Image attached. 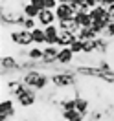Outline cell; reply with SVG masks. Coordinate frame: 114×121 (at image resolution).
Instances as JSON below:
<instances>
[{
  "mask_svg": "<svg viewBox=\"0 0 114 121\" xmlns=\"http://www.w3.org/2000/svg\"><path fill=\"white\" fill-rule=\"evenodd\" d=\"M52 84L55 88H59V90H63V88H72V86L77 84V77H76V73H64V72L53 73L52 75Z\"/></svg>",
  "mask_w": 114,
  "mask_h": 121,
  "instance_id": "obj_4",
  "label": "cell"
},
{
  "mask_svg": "<svg viewBox=\"0 0 114 121\" xmlns=\"http://www.w3.org/2000/svg\"><path fill=\"white\" fill-rule=\"evenodd\" d=\"M90 17H92V20H103V18H107V6H101V4H98L96 8H92L90 11ZM110 18V17H109Z\"/></svg>",
  "mask_w": 114,
  "mask_h": 121,
  "instance_id": "obj_15",
  "label": "cell"
},
{
  "mask_svg": "<svg viewBox=\"0 0 114 121\" xmlns=\"http://www.w3.org/2000/svg\"><path fill=\"white\" fill-rule=\"evenodd\" d=\"M30 2H31V4H33V6L39 9V11L46 9V0H30Z\"/></svg>",
  "mask_w": 114,
  "mask_h": 121,
  "instance_id": "obj_29",
  "label": "cell"
},
{
  "mask_svg": "<svg viewBox=\"0 0 114 121\" xmlns=\"http://www.w3.org/2000/svg\"><path fill=\"white\" fill-rule=\"evenodd\" d=\"M22 62L15 59L13 55H2V70L4 72H13V70H20Z\"/></svg>",
  "mask_w": 114,
  "mask_h": 121,
  "instance_id": "obj_9",
  "label": "cell"
},
{
  "mask_svg": "<svg viewBox=\"0 0 114 121\" xmlns=\"http://www.w3.org/2000/svg\"><path fill=\"white\" fill-rule=\"evenodd\" d=\"M57 26H59V30H64V31H72V33H76L79 31V24L74 20V18H68V20H57Z\"/></svg>",
  "mask_w": 114,
  "mask_h": 121,
  "instance_id": "obj_13",
  "label": "cell"
},
{
  "mask_svg": "<svg viewBox=\"0 0 114 121\" xmlns=\"http://www.w3.org/2000/svg\"><path fill=\"white\" fill-rule=\"evenodd\" d=\"M42 53H44V50L42 48H39V46H31V48H28V59L31 60H37V62H42Z\"/></svg>",
  "mask_w": 114,
  "mask_h": 121,
  "instance_id": "obj_19",
  "label": "cell"
},
{
  "mask_svg": "<svg viewBox=\"0 0 114 121\" xmlns=\"http://www.w3.org/2000/svg\"><path fill=\"white\" fill-rule=\"evenodd\" d=\"M98 37L99 35L92 28H79V31H77V39H81V40H94Z\"/></svg>",
  "mask_w": 114,
  "mask_h": 121,
  "instance_id": "obj_17",
  "label": "cell"
},
{
  "mask_svg": "<svg viewBox=\"0 0 114 121\" xmlns=\"http://www.w3.org/2000/svg\"><path fill=\"white\" fill-rule=\"evenodd\" d=\"M76 73H81V75H85V77H99L101 70H99L98 66H77Z\"/></svg>",
  "mask_w": 114,
  "mask_h": 121,
  "instance_id": "obj_14",
  "label": "cell"
},
{
  "mask_svg": "<svg viewBox=\"0 0 114 121\" xmlns=\"http://www.w3.org/2000/svg\"><path fill=\"white\" fill-rule=\"evenodd\" d=\"M15 101L18 103V106H22V108L33 106L37 103V90H35V88H30V86H24L22 90L15 95Z\"/></svg>",
  "mask_w": 114,
  "mask_h": 121,
  "instance_id": "obj_3",
  "label": "cell"
},
{
  "mask_svg": "<svg viewBox=\"0 0 114 121\" xmlns=\"http://www.w3.org/2000/svg\"><path fill=\"white\" fill-rule=\"evenodd\" d=\"M76 108V97H66L61 101V110H74Z\"/></svg>",
  "mask_w": 114,
  "mask_h": 121,
  "instance_id": "obj_25",
  "label": "cell"
},
{
  "mask_svg": "<svg viewBox=\"0 0 114 121\" xmlns=\"http://www.w3.org/2000/svg\"><path fill=\"white\" fill-rule=\"evenodd\" d=\"M39 26V20L37 18H31V17H26V20H24L22 28H26V30H35Z\"/></svg>",
  "mask_w": 114,
  "mask_h": 121,
  "instance_id": "obj_26",
  "label": "cell"
},
{
  "mask_svg": "<svg viewBox=\"0 0 114 121\" xmlns=\"http://www.w3.org/2000/svg\"><path fill=\"white\" fill-rule=\"evenodd\" d=\"M44 53H42V64H53L57 62V57H59V46H44L42 48Z\"/></svg>",
  "mask_w": 114,
  "mask_h": 121,
  "instance_id": "obj_8",
  "label": "cell"
},
{
  "mask_svg": "<svg viewBox=\"0 0 114 121\" xmlns=\"http://www.w3.org/2000/svg\"><path fill=\"white\" fill-rule=\"evenodd\" d=\"M22 13H24V15H26V17H31V18H37L41 11H39V9L35 8L33 4H31L30 0H28V2H26V4H24V6H22Z\"/></svg>",
  "mask_w": 114,
  "mask_h": 121,
  "instance_id": "obj_20",
  "label": "cell"
},
{
  "mask_svg": "<svg viewBox=\"0 0 114 121\" xmlns=\"http://www.w3.org/2000/svg\"><path fill=\"white\" fill-rule=\"evenodd\" d=\"M103 37L114 39V18H110V20H109V24H107V30H105V33H103Z\"/></svg>",
  "mask_w": 114,
  "mask_h": 121,
  "instance_id": "obj_27",
  "label": "cell"
},
{
  "mask_svg": "<svg viewBox=\"0 0 114 121\" xmlns=\"http://www.w3.org/2000/svg\"><path fill=\"white\" fill-rule=\"evenodd\" d=\"M96 66H98V68L101 70V72H107V70H112L110 62H109L107 59H103V57H101V59H98V64H96Z\"/></svg>",
  "mask_w": 114,
  "mask_h": 121,
  "instance_id": "obj_28",
  "label": "cell"
},
{
  "mask_svg": "<svg viewBox=\"0 0 114 121\" xmlns=\"http://www.w3.org/2000/svg\"><path fill=\"white\" fill-rule=\"evenodd\" d=\"M9 40H11V44L18 46V48H31V46L35 44L31 30H26V28L11 30L9 31Z\"/></svg>",
  "mask_w": 114,
  "mask_h": 121,
  "instance_id": "obj_2",
  "label": "cell"
},
{
  "mask_svg": "<svg viewBox=\"0 0 114 121\" xmlns=\"http://www.w3.org/2000/svg\"><path fill=\"white\" fill-rule=\"evenodd\" d=\"M85 4H87V6L92 9V8H96V6L99 4V0H85Z\"/></svg>",
  "mask_w": 114,
  "mask_h": 121,
  "instance_id": "obj_31",
  "label": "cell"
},
{
  "mask_svg": "<svg viewBox=\"0 0 114 121\" xmlns=\"http://www.w3.org/2000/svg\"><path fill=\"white\" fill-rule=\"evenodd\" d=\"M76 108L79 110L81 114H88V108H90V103H88V99L85 97H76Z\"/></svg>",
  "mask_w": 114,
  "mask_h": 121,
  "instance_id": "obj_22",
  "label": "cell"
},
{
  "mask_svg": "<svg viewBox=\"0 0 114 121\" xmlns=\"http://www.w3.org/2000/svg\"><path fill=\"white\" fill-rule=\"evenodd\" d=\"M15 116V101L13 99H2L0 101V121H6Z\"/></svg>",
  "mask_w": 114,
  "mask_h": 121,
  "instance_id": "obj_6",
  "label": "cell"
},
{
  "mask_svg": "<svg viewBox=\"0 0 114 121\" xmlns=\"http://www.w3.org/2000/svg\"><path fill=\"white\" fill-rule=\"evenodd\" d=\"M109 50V39L107 37H98L96 39V53H107Z\"/></svg>",
  "mask_w": 114,
  "mask_h": 121,
  "instance_id": "obj_21",
  "label": "cell"
},
{
  "mask_svg": "<svg viewBox=\"0 0 114 121\" xmlns=\"http://www.w3.org/2000/svg\"><path fill=\"white\" fill-rule=\"evenodd\" d=\"M76 57V53L70 50V46H64V48H59V57H57V62L63 64V66H68L72 64V60Z\"/></svg>",
  "mask_w": 114,
  "mask_h": 121,
  "instance_id": "obj_10",
  "label": "cell"
},
{
  "mask_svg": "<svg viewBox=\"0 0 114 121\" xmlns=\"http://www.w3.org/2000/svg\"><path fill=\"white\" fill-rule=\"evenodd\" d=\"M77 35L72 33V31H64V30H59V37H57V46L59 48H64V46H70L72 40L76 39Z\"/></svg>",
  "mask_w": 114,
  "mask_h": 121,
  "instance_id": "obj_11",
  "label": "cell"
},
{
  "mask_svg": "<svg viewBox=\"0 0 114 121\" xmlns=\"http://www.w3.org/2000/svg\"><path fill=\"white\" fill-rule=\"evenodd\" d=\"M76 8L68 4V2H61L57 8H55V15H57V20H68V18H74L76 17Z\"/></svg>",
  "mask_w": 114,
  "mask_h": 121,
  "instance_id": "obj_5",
  "label": "cell"
},
{
  "mask_svg": "<svg viewBox=\"0 0 114 121\" xmlns=\"http://www.w3.org/2000/svg\"><path fill=\"white\" fill-rule=\"evenodd\" d=\"M31 33H33V42H35V46L46 44V31H44L42 26H37L35 30H31Z\"/></svg>",
  "mask_w": 114,
  "mask_h": 121,
  "instance_id": "obj_18",
  "label": "cell"
},
{
  "mask_svg": "<svg viewBox=\"0 0 114 121\" xmlns=\"http://www.w3.org/2000/svg\"><path fill=\"white\" fill-rule=\"evenodd\" d=\"M99 4L101 6H110V4H114V0H99Z\"/></svg>",
  "mask_w": 114,
  "mask_h": 121,
  "instance_id": "obj_33",
  "label": "cell"
},
{
  "mask_svg": "<svg viewBox=\"0 0 114 121\" xmlns=\"http://www.w3.org/2000/svg\"><path fill=\"white\" fill-rule=\"evenodd\" d=\"M37 20H39V26H42V28L50 26V24H57V15H55V9H42V11L39 13Z\"/></svg>",
  "mask_w": 114,
  "mask_h": 121,
  "instance_id": "obj_7",
  "label": "cell"
},
{
  "mask_svg": "<svg viewBox=\"0 0 114 121\" xmlns=\"http://www.w3.org/2000/svg\"><path fill=\"white\" fill-rule=\"evenodd\" d=\"M74 20H76L81 28H92V22H94L88 11H77L76 17H74Z\"/></svg>",
  "mask_w": 114,
  "mask_h": 121,
  "instance_id": "obj_12",
  "label": "cell"
},
{
  "mask_svg": "<svg viewBox=\"0 0 114 121\" xmlns=\"http://www.w3.org/2000/svg\"><path fill=\"white\" fill-rule=\"evenodd\" d=\"M70 50H72V52L76 53V55H79V53H83V40L76 37L74 40H72V44H70Z\"/></svg>",
  "mask_w": 114,
  "mask_h": 121,
  "instance_id": "obj_24",
  "label": "cell"
},
{
  "mask_svg": "<svg viewBox=\"0 0 114 121\" xmlns=\"http://www.w3.org/2000/svg\"><path fill=\"white\" fill-rule=\"evenodd\" d=\"M57 2H59V4H61V2H68V0H57Z\"/></svg>",
  "mask_w": 114,
  "mask_h": 121,
  "instance_id": "obj_34",
  "label": "cell"
},
{
  "mask_svg": "<svg viewBox=\"0 0 114 121\" xmlns=\"http://www.w3.org/2000/svg\"><path fill=\"white\" fill-rule=\"evenodd\" d=\"M107 15L110 17V18H114V4H110V6H107Z\"/></svg>",
  "mask_w": 114,
  "mask_h": 121,
  "instance_id": "obj_32",
  "label": "cell"
},
{
  "mask_svg": "<svg viewBox=\"0 0 114 121\" xmlns=\"http://www.w3.org/2000/svg\"><path fill=\"white\" fill-rule=\"evenodd\" d=\"M68 4H72V6L76 8V11H79V8L85 4V0H68Z\"/></svg>",
  "mask_w": 114,
  "mask_h": 121,
  "instance_id": "obj_30",
  "label": "cell"
},
{
  "mask_svg": "<svg viewBox=\"0 0 114 121\" xmlns=\"http://www.w3.org/2000/svg\"><path fill=\"white\" fill-rule=\"evenodd\" d=\"M24 81V84L26 86H30V88H35L37 92H42L48 88V84L52 83V75H48V73H42L41 70H26L22 73V77H20Z\"/></svg>",
  "mask_w": 114,
  "mask_h": 121,
  "instance_id": "obj_1",
  "label": "cell"
},
{
  "mask_svg": "<svg viewBox=\"0 0 114 121\" xmlns=\"http://www.w3.org/2000/svg\"><path fill=\"white\" fill-rule=\"evenodd\" d=\"M63 119L64 121H85V114H81L77 108H74V110H63Z\"/></svg>",
  "mask_w": 114,
  "mask_h": 121,
  "instance_id": "obj_16",
  "label": "cell"
},
{
  "mask_svg": "<svg viewBox=\"0 0 114 121\" xmlns=\"http://www.w3.org/2000/svg\"><path fill=\"white\" fill-rule=\"evenodd\" d=\"M83 53L85 55L96 53V39L94 40H83Z\"/></svg>",
  "mask_w": 114,
  "mask_h": 121,
  "instance_id": "obj_23",
  "label": "cell"
}]
</instances>
